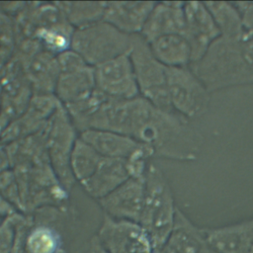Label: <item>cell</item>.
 <instances>
[{
  "label": "cell",
  "mask_w": 253,
  "mask_h": 253,
  "mask_svg": "<svg viewBox=\"0 0 253 253\" xmlns=\"http://www.w3.org/2000/svg\"><path fill=\"white\" fill-rule=\"evenodd\" d=\"M189 66L211 93L253 85V39L219 37Z\"/></svg>",
  "instance_id": "cell-2"
},
{
  "label": "cell",
  "mask_w": 253,
  "mask_h": 253,
  "mask_svg": "<svg viewBox=\"0 0 253 253\" xmlns=\"http://www.w3.org/2000/svg\"><path fill=\"white\" fill-rule=\"evenodd\" d=\"M156 59L165 67H186L192 63V51L182 35H169L147 42Z\"/></svg>",
  "instance_id": "cell-19"
},
{
  "label": "cell",
  "mask_w": 253,
  "mask_h": 253,
  "mask_svg": "<svg viewBox=\"0 0 253 253\" xmlns=\"http://www.w3.org/2000/svg\"><path fill=\"white\" fill-rule=\"evenodd\" d=\"M209 245L205 228L196 225L178 208L172 230L154 253H203Z\"/></svg>",
  "instance_id": "cell-14"
},
{
  "label": "cell",
  "mask_w": 253,
  "mask_h": 253,
  "mask_svg": "<svg viewBox=\"0 0 253 253\" xmlns=\"http://www.w3.org/2000/svg\"><path fill=\"white\" fill-rule=\"evenodd\" d=\"M43 141L49 165L61 186L67 191L76 182L70 169V156L78 136L64 107L59 104L43 126Z\"/></svg>",
  "instance_id": "cell-5"
},
{
  "label": "cell",
  "mask_w": 253,
  "mask_h": 253,
  "mask_svg": "<svg viewBox=\"0 0 253 253\" xmlns=\"http://www.w3.org/2000/svg\"><path fill=\"white\" fill-rule=\"evenodd\" d=\"M203 253H219V252H217L216 250H214L213 248H211V247L209 245Z\"/></svg>",
  "instance_id": "cell-30"
},
{
  "label": "cell",
  "mask_w": 253,
  "mask_h": 253,
  "mask_svg": "<svg viewBox=\"0 0 253 253\" xmlns=\"http://www.w3.org/2000/svg\"><path fill=\"white\" fill-rule=\"evenodd\" d=\"M155 3L151 1L106 2L103 20L125 34L140 35Z\"/></svg>",
  "instance_id": "cell-17"
},
{
  "label": "cell",
  "mask_w": 253,
  "mask_h": 253,
  "mask_svg": "<svg viewBox=\"0 0 253 253\" xmlns=\"http://www.w3.org/2000/svg\"><path fill=\"white\" fill-rule=\"evenodd\" d=\"M136 36L125 34L101 20L87 27L75 29L70 49L80 55L87 64L95 67L130 53Z\"/></svg>",
  "instance_id": "cell-4"
},
{
  "label": "cell",
  "mask_w": 253,
  "mask_h": 253,
  "mask_svg": "<svg viewBox=\"0 0 253 253\" xmlns=\"http://www.w3.org/2000/svg\"><path fill=\"white\" fill-rule=\"evenodd\" d=\"M0 193L17 211H22L17 178L15 173L9 169L0 174Z\"/></svg>",
  "instance_id": "cell-24"
},
{
  "label": "cell",
  "mask_w": 253,
  "mask_h": 253,
  "mask_svg": "<svg viewBox=\"0 0 253 253\" xmlns=\"http://www.w3.org/2000/svg\"><path fill=\"white\" fill-rule=\"evenodd\" d=\"M178 208L170 184L163 171L150 162L145 173V191L138 223L148 234L154 251L173 228Z\"/></svg>",
  "instance_id": "cell-3"
},
{
  "label": "cell",
  "mask_w": 253,
  "mask_h": 253,
  "mask_svg": "<svg viewBox=\"0 0 253 253\" xmlns=\"http://www.w3.org/2000/svg\"><path fill=\"white\" fill-rule=\"evenodd\" d=\"M17 212V210L0 193V216L6 217Z\"/></svg>",
  "instance_id": "cell-27"
},
{
  "label": "cell",
  "mask_w": 253,
  "mask_h": 253,
  "mask_svg": "<svg viewBox=\"0 0 253 253\" xmlns=\"http://www.w3.org/2000/svg\"><path fill=\"white\" fill-rule=\"evenodd\" d=\"M87 129L128 135L147 146L153 157L180 162L197 160L204 144L202 133L189 120L140 96L128 100L107 96L91 117Z\"/></svg>",
  "instance_id": "cell-1"
},
{
  "label": "cell",
  "mask_w": 253,
  "mask_h": 253,
  "mask_svg": "<svg viewBox=\"0 0 253 253\" xmlns=\"http://www.w3.org/2000/svg\"><path fill=\"white\" fill-rule=\"evenodd\" d=\"M59 73L55 84L56 99L62 106L78 102L95 89L94 68L72 49L56 57Z\"/></svg>",
  "instance_id": "cell-8"
},
{
  "label": "cell",
  "mask_w": 253,
  "mask_h": 253,
  "mask_svg": "<svg viewBox=\"0 0 253 253\" xmlns=\"http://www.w3.org/2000/svg\"><path fill=\"white\" fill-rule=\"evenodd\" d=\"M145 191V176L130 177L110 194L98 200L105 214L115 218L138 222Z\"/></svg>",
  "instance_id": "cell-12"
},
{
  "label": "cell",
  "mask_w": 253,
  "mask_h": 253,
  "mask_svg": "<svg viewBox=\"0 0 253 253\" xmlns=\"http://www.w3.org/2000/svg\"><path fill=\"white\" fill-rule=\"evenodd\" d=\"M130 177L131 172L127 160L103 157L94 174L80 185L91 198L98 201Z\"/></svg>",
  "instance_id": "cell-18"
},
{
  "label": "cell",
  "mask_w": 253,
  "mask_h": 253,
  "mask_svg": "<svg viewBox=\"0 0 253 253\" xmlns=\"http://www.w3.org/2000/svg\"><path fill=\"white\" fill-rule=\"evenodd\" d=\"M205 5L211 12L220 37L226 39L248 37L241 14L233 2L207 1Z\"/></svg>",
  "instance_id": "cell-20"
},
{
  "label": "cell",
  "mask_w": 253,
  "mask_h": 253,
  "mask_svg": "<svg viewBox=\"0 0 253 253\" xmlns=\"http://www.w3.org/2000/svg\"><path fill=\"white\" fill-rule=\"evenodd\" d=\"M86 253H109V252L104 247V245L102 244L98 236L94 235L90 240V244L88 246Z\"/></svg>",
  "instance_id": "cell-28"
},
{
  "label": "cell",
  "mask_w": 253,
  "mask_h": 253,
  "mask_svg": "<svg viewBox=\"0 0 253 253\" xmlns=\"http://www.w3.org/2000/svg\"><path fill=\"white\" fill-rule=\"evenodd\" d=\"M102 159L103 156L78 135L70 156V169L75 181L80 184L90 178Z\"/></svg>",
  "instance_id": "cell-22"
},
{
  "label": "cell",
  "mask_w": 253,
  "mask_h": 253,
  "mask_svg": "<svg viewBox=\"0 0 253 253\" xmlns=\"http://www.w3.org/2000/svg\"><path fill=\"white\" fill-rule=\"evenodd\" d=\"M185 31L192 51V62L199 60L210 45L220 37L214 20L205 2L189 1L184 5Z\"/></svg>",
  "instance_id": "cell-13"
},
{
  "label": "cell",
  "mask_w": 253,
  "mask_h": 253,
  "mask_svg": "<svg viewBox=\"0 0 253 253\" xmlns=\"http://www.w3.org/2000/svg\"><path fill=\"white\" fill-rule=\"evenodd\" d=\"M60 235L47 224H37L29 228L25 238L26 253H60Z\"/></svg>",
  "instance_id": "cell-23"
},
{
  "label": "cell",
  "mask_w": 253,
  "mask_h": 253,
  "mask_svg": "<svg viewBox=\"0 0 253 253\" xmlns=\"http://www.w3.org/2000/svg\"><path fill=\"white\" fill-rule=\"evenodd\" d=\"M208 243L219 253H253V217L218 227H204Z\"/></svg>",
  "instance_id": "cell-15"
},
{
  "label": "cell",
  "mask_w": 253,
  "mask_h": 253,
  "mask_svg": "<svg viewBox=\"0 0 253 253\" xmlns=\"http://www.w3.org/2000/svg\"><path fill=\"white\" fill-rule=\"evenodd\" d=\"M93 68L95 86L106 96L122 100L139 96L129 53L108 60Z\"/></svg>",
  "instance_id": "cell-11"
},
{
  "label": "cell",
  "mask_w": 253,
  "mask_h": 253,
  "mask_svg": "<svg viewBox=\"0 0 253 253\" xmlns=\"http://www.w3.org/2000/svg\"><path fill=\"white\" fill-rule=\"evenodd\" d=\"M129 56L139 96L160 109L173 111L167 90L166 67L156 59L140 35L136 36Z\"/></svg>",
  "instance_id": "cell-6"
},
{
  "label": "cell",
  "mask_w": 253,
  "mask_h": 253,
  "mask_svg": "<svg viewBox=\"0 0 253 253\" xmlns=\"http://www.w3.org/2000/svg\"><path fill=\"white\" fill-rule=\"evenodd\" d=\"M185 2H156L140 36L146 42L169 35H184Z\"/></svg>",
  "instance_id": "cell-16"
},
{
  "label": "cell",
  "mask_w": 253,
  "mask_h": 253,
  "mask_svg": "<svg viewBox=\"0 0 253 253\" xmlns=\"http://www.w3.org/2000/svg\"><path fill=\"white\" fill-rule=\"evenodd\" d=\"M96 235L109 253L155 252L148 234L138 222L115 219L105 214Z\"/></svg>",
  "instance_id": "cell-9"
},
{
  "label": "cell",
  "mask_w": 253,
  "mask_h": 253,
  "mask_svg": "<svg viewBox=\"0 0 253 253\" xmlns=\"http://www.w3.org/2000/svg\"><path fill=\"white\" fill-rule=\"evenodd\" d=\"M167 90L171 108L185 119H196L207 113L211 92L190 66L166 67Z\"/></svg>",
  "instance_id": "cell-7"
},
{
  "label": "cell",
  "mask_w": 253,
  "mask_h": 253,
  "mask_svg": "<svg viewBox=\"0 0 253 253\" xmlns=\"http://www.w3.org/2000/svg\"><path fill=\"white\" fill-rule=\"evenodd\" d=\"M10 164V155L5 147L0 144V174L8 169Z\"/></svg>",
  "instance_id": "cell-29"
},
{
  "label": "cell",
  "mask_w": 253,
  "mask_h": 253,
  "mask_svg": "<svg viewBox=\"0 0 253 253\" xmlns=\"http://www.w3.org/2000/svg\"><path fill=\"white\" fill-rule=\"evenodd\" d=\"M235 6L238 8L244 28L246 30V33L253 31V2L250 1H244V2H233Z\"/></svg>",
  "instance_id": "cell-26"
},
{
  "label": "cell",
  "mask_w": 253,
  "mask_h": 253,
  "mask_svg": "<svg viewBox=\"0 0 253 253\" xmlns=\"http://www.w3.org/2000/svg\"><path fill=\"white\" fill-rule=\"evenodd\" d=\"M79 137L103 157L126 159L132 163H147L153 157L152 151L147 146L120 132L87 129L80 132Z\"/></svg>",
  "instance_id": "cell-10"
},
{
  "label": "cell",
  "mask_w": 253,
  "mask_h": 253,
  "mask_svg": "<svg viewBox=\"0 0 253 253\" xmlns=\"http://www.w3.org/2000/svg\"><path fill=\"white\" fill-rule=\"evenodd\" d=\"M19 214L17 211L8 215L0 223V253H11L12 251Z\"/></svg>",
  "instance_id": "cell-25"
},
{
  "label": "cell",
  "mask_w": 253,
  "mask_h": 253,
  "mask_svg": "<svg viewBox=\"0 0 253 253\" xmlns=\"http://www.w3.org/2000/svg\"><path fill=\"white\" fill-rule=\"evenodd\" d=\"M56 5L65 20L80 29L103 20L106 2H59Z\"/></svg>",
  "instance_id": "cell-21"
}]
</instances>
